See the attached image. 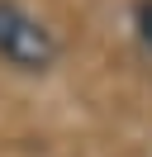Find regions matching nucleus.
<instances>
[{"mask_svg":"<svg viewBox=\"0 0 152 157\" xmlns=\"http://www.w3.org/2000/svg\"><path fill=\"white\" fill-rule=\"evenodd\" d=\"M133 29H138V43L152 52V0H138L133 5Z\"/></svg>","mask_w":152,"mask_h":157,"instance_id":"obj_2","label":"nucleus"},{"mask_svg":"<svg viewBox=\"0 0 152 157\" xmlns=\"http://www.w3.org/2000/svg\"><path fill=\"white\" fill-rule=\"evenodd\" d=\"M57 57H62L57 33L19 0H0V62L24 76H43L57 67Z\"/></svg>","mask_w":152,"mask_h":157,"instance_id":"obj_1","label":"nucleus"}]
</instances>
